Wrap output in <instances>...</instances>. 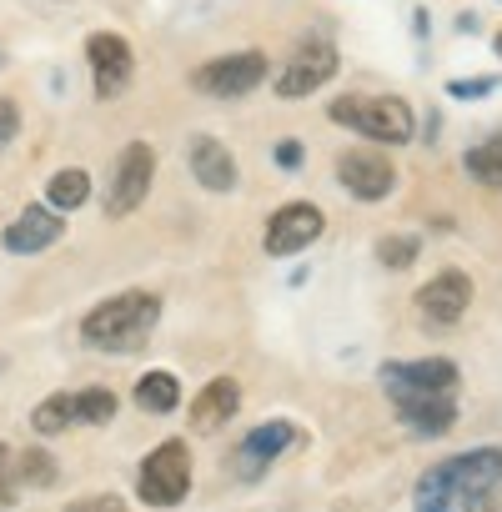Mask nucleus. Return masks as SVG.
<instances>
[{
    "mask_svg": "<svg viewBox=\"0 0 502 512\" xmlns=\"http://www.w3.org/2000/svg\"><path fill=\"white\" fill-rule=\"evenodd\" d=\"M457 31H462V36H472V31H477V16H472V11H462V16H457Z\"/></svg>",
    "mask_w": 502,
    "mask_h": 512,
    "instance_id": "7c9ffc66",
    "label": "nucleus"
},
{
    "mask_svg": "<svg viewBox=\"0 0 502 512\" xmlns=\"http://www.w3.org/2000/svg\"><path fill=\"white\" fill-rule=\"evenodd\" d=\"M457 382H462V372H457V362H447V357L382 362V387H387V397H402V392H412V397H452Z\"/></svg>",
    "mask_w": 502,
    "mask_h": 512,
    "instance_id": "0eeeda50",
    "label": "nucleus"
},
{
    "mask_svg": "<svg viewBox=\"0 0 502 512\" xmlns=\"http://www.w3.org/2000/svg\"><path fill=\"white\" fill-rule=\"evenodd\" d=\"M267 71H272L267 51H231V56H216V61L196 66L191 71V91L211 96V101H236L246 91H257L267 81Z\"/></svg>",
    "mask_w": 502,
    "mask_h": 512,
    "instance_id": "39448f33",
    "label": "nucleus"
},
{
    "mask_svg": "<svg viewBox=\"0 0 502 512\" xmlns=\"http://www.w3.org/2000/svg\"><path fill=\"white\" fill-rule=\"evenodd\" d=\"M11 477H16L21 487H51V482H56V462H51V452L26 447V452L11 457Z\"/></svg>",
    "mask_w": 502,
    "mask_h": 512,
    "instance_id": "412c9836",
    "label": "nucleus"
},
{
    "mask_svg": "<svg viewBox=\"0 0 502 512\" xmlns=\"http://www.w3.org/2000/svg\"><path fill=\"white\" fill-rule=\"evenodd\" d=\"M136 492L151 507H176L191 492V447L181 437H166L161 447H151V457L136 472Z\"/></svg>",
    "mask_w": 502,
    "mask_h": 512,
    "instance_id": "20e7f679",
    "label": "nucleus"
},
{
    "mask_svg": "<svg viewBox=\"0 0 502 512\" xmlns=\"http://www.w3.org/2000/svg\"><path fill=\"white\" fill-rule=\"evenodd\" d=\"M136 402L146 407V412H171L176 402H181V377H171V372H146L141 382H136Z\"/></svg>",
    "mask_w": 502,
    "mask_h": 512,
    "instance_id": "6ab92c4d",
    "label": "nucleus"
},
{
    "mask_svg": "<svg viewBox=\"0 0 502 512\" xmlns=\"http://www.w3.org/2000/svg\"><path fill=\"white\" fill-rule=\"evenodd\" d=\"M61 231H66V216H61V211H51V206H26V211L6 226V251L36 256V251H46L51 241H61Z\"/></svg>",
    "mask_w": 502,
    "mask_h": 512,
    "instance_id": "4468645a",
    "label": "nucleus"
},
{
    "mask_svg": "<svg viewBox=\"0 0 502 512\" xmlns=\"http://www.w3.org/2000/svg\"><path fill=\"white\" fill-rule=\"evenodd\" d=\"M11 502H16V477H11V452L0 442V507H11Z\"/></svg>",
    "mask_w": 502,
    "mask_h": 512,
    "instance_id": "c85d7f7f",
    "label": "nucleus"
},
{
    "mask_svg": "<svg viewBox=\"0 0 502 512\" xmlns=\"http://www.w3.org/2000/svg\"><path fill=\"white\" fill-rule=\"evenodd\" d=\"M186 161H191V176L206 186V191H236V156L216 141V136H191V146H186Z\"/></svg>",
    "mask_w": 502,
    "mask_h": 512,
    "instance_id": "2eb2a0df",
    "label": "nucleus"
},
{
    "mask_svg": "<svg viewBox=\"0 0 502 512\" xmlns=\"http://www.w3.org/2000/svg\"><path fill=\"white\" fill-rule=\"evenodd\" d=\"M16 131H21V106L11 96H0V146H6Z\"/></svg>",
    "mask_w": 502,
    "mask_h": 512,
    "instance_id": "cd10ccee",
    "label": "nucleus"
},
{
    "mask_svg": "<svg viewBox=\"0 0 502 512\" xmlns=\"http://www.w3.org/2000/svg\"><path fill=\"white\" fill-rule=\"evenodd\" d=\"M156 181V146L151 141H126L111 161V181H106V216H131Z\"/></svg>",
    "mask_w": 502,
    "mask_h": 512,
    "instance_id": "423d86ee",
    "label": "nucleus"
},
{
    "mask_svg": "<svg viewBox=\"0 0 502 512\" xmlns=\"http://www.w3.org/2000/svg\"><path fill=\"white\" fill-rule=\"evenodd\" d=\"M272 161H277L282 171H302V161H307V151H302V141H277V151H272Z\"/></svg>",
    "mask_w": 502,
    "mask_h": 512,
    "instance_id": "bb28decb",
    "label": "nucleus"
},
{
    "mask_svg": "<svg viewBox=\"0 0 502 512\" xmlns=\"http://www.w3.org/2000/svg\"><path fill=\"white\" fill-rule=\"evenodd\" d=\"M86 201H91V176L81 166H66V171L51 176V186H46V206L51 211H76Z\"/></svg>",
    "mask_w": 502,
    "mask_h": 512,
    "instance_id": "a211bd4d",
    "label": "nucleus"
},
{
    "mask_svg": "<svg viewBox=\"0 0 502 512\" xmlns=\"http://www.w3.org/2000/svg\"><path fill=\"white\" fill-rule=\"evenodd\" d=\"M71 397H76V422L106 427L116 417V392L111 387H86V392H71Z\"/></svg>",
    "mask_w": 502,
    "mask_h": 512,
    "instance_id": "4be33fe9",
    "label": "nucleus"
},
{
    "mask_svg": "<svg viewBox=\"0 0 502 512\" xmlns=\"http://www.w3.org/2000/svg\"><path fill=\"white\" fill-rule=\"evenodd\" d=\"M492 91H497V76H457V81H447V96L452 101H482Z\"/></svg>",
    "mask_w": 502,
    "mask_h": 512,
    "instance_id": "393cba45",
    "label": "nucleus"
},
{
    "mask_svg": "<svg viewBox=\"0 0 502 512\" xmlns=\"http://www.w3.org/2000/svg\"><path fill=\"white\" fill-rule=\"evenodd\" d=\"M86 61H91V86L101 101H121L131 76H136V56H131V41L116 36V31H96L86 41Z\"/></svg>",
    "mask_w": 502,
    "mask_h": 512,
    "instance_id": "6e6552de",
    "label": "nucleus"
},
{
    "mask_svg": "<svg viewBox=\"0 0 502 512\" xmlns=\"http://www.w3.org/2000/svg\"><path fill=\"white\" fill-rule=\"evenodd\" d=\"M156 322H161V297L156 292H121V297H106L101 307L86 312L81 337H86V347L121 357V352L146 347Z\"/></svg>",
    "mask_w": 502,
    "mask_h": 512,
    "instance_id": "f03ea898",
    "label": "nucleus"
},
{
    "mask_svg": "<svg viewBox=\"0 0 502 512\" xmlns=\"http://www.w3.org/2000/svg\"><path fill=\"white\" fill-rule=\"evenodd\" d=\"M31 427H36L41 437H56V432L76 427V397H71V392H56V397H46V402L31 412Z\"/></svg>",
    "mask_w": 502,
    "mask_h": 512,
    "instance_id": "aec40b11",
    "label": "nucleus"
},
{
    "mask_svg": "<svg viewBox=\"0 0 502 512\" xmlns=\"http://www.w3.org/2000/svg\"><path fill=\"white\" fill-rule=\"evenodd\" d=\"M236 407H241V387H236V377H211L201 392H196V402H191V432H221L231 417H236Z\"/></svg>",
    "mask_w": 502,
    "mask_h": 512,
    "instance_id": "dca6fc26",
    "label": "nucleus"
},
{
    "mask_svg": "<svg viewBox=\"0 0 502 512\" xmlns=\"http://www.w3.org/2000/svg\"><path fill=\"white\" fill-rule=\"evenodd\" d=\"M417 307H422V317H427V322H437V327L462 322V312L472 307V277H467V272H457V267L437 272L432 282H422Z\"/></svg>",
    "mask_w": 502,
    "mask_h": 512,
    "instance_id": "ddd939ff",
    "label": "nucleus"
},
{
    "mask_svg": "<svg viewBox=\"0 0 502 512\" xmlns=\"http://www.w3.org/2000/svg\"><path fill=\"white\" fill-rule=\"evenodd\" d=\"M337 181L357 201H387L397 191V166L382 156V146H352L337 156Z\"/></svg>",
    "mask_w": 502,
    "mask_h": 512,
    "instance_id": "9d476101",
    "label": "nucleus"
},
{
    "mask_svg": "<svg viewBox=\"0 0 502 512\" xmlns=\"http://www.w3.org/2000/svg\"><path fill=\"white\" fill-rule=\"evenodd\" d=\"M327 116L357 136H367L372 146H407L417 136V116L402 96H337L327 106Z\"/></svg>",
    "mask_w": 502,
    "mask_h": 512,
    "instance_id": "7ed1b4c3",
    "label": "nucleus"
},
{
    "mask_svg": "<svg viewBox=\"0 0 502 512\" xmlns=\"http://www.w3.org/2000/svg\"><path fill=\"white\" fill-rule=\"evenodd\" d=\"M417 512H497L502 507V447H472L422 472L412 492Z\"/></svg>",
    "mask_w": 502,
    "mask_h": 512,
    "instance_id": "f257e3e1",
    "label": "nucleus"
},
{
    "mask_svg": "<svg viewBox=\"0 0 502 512\" xmlns=\"http://www.w3.org/2000/svg\"><path fill=\"white\" fill-rule=\"evenodd\" d=\"M297 442V427L292 422H262V427H251L236 447V477L241 482H257L287 447Z\"/></svg>",
    "mask_w": 502,
    "mask_h": 512,
    "instance_id": "f8f14e48",
    "label": "nucleus"
},
{
    "mask_svg": "<svg viewBox=\"0 0 502 512\" xmlns=\"http://www.w3.org/2000/svg\"><path fill=\"white\" fill-rule=\"evenodd\" d=\"M337 76V46L332 41H302L297 46V56L282 66V76H277V101H302V96H312V91H322L327 81Z\"/></svg>",
    "mask_w": 502,
    "mask_h": 512,
    "instance_id": "1a4fd4ad",
    "label": "nucleus"
},
{
    "mask_svg": "<svg viewBox=\"0 0 502 512\" xmlns=\"http://www.w3.org/2000/svg\"><path fill=\"white\" fill-rule=\"evenodd\" d=\"M412 31L427 41V31H432V21H427V11H412Z\"/></svg>",
    "mask_w": 502,
    "mask_h": 512,
    "instance_id": "c756f323",
    "label": "nucleus"
},
{
    "mask_svg": "<svg viewBox=\"0 0 502 512\" xmlns=\"http://www.w3.org/2000/svg\"><path fill=\"white\" fill-rule=\"evenodd\" d=\"M322 226H327V216H322L317 201H287L267 216V251L272 256H297L322 236Z\"/></svg>",
    "mask_w": 502,
    "mask_h": 512,
    "instance_id": "9b49d317",
    "label": "nucleus"
},
{
    "mask_svg": "<svg viewBox=\"0 0 502 512\" xmlns=\"http://www.w3.org/2000/svg\"><path fill=\"white\" fill-rule=\"evenodd\" d=\"M492 46H497V56H502V31H497V36H492Z\"/></svg>",
    "mask_w": 502,
    "mask_h": 512,
    "instance_id": "2f4dec72",
    "label": "nucleus"
},
{
    "mask_svg": "<svg viewBox=\"0 0 502 512\" xmlns=\"http://www.w3.org/2000/svg\"><path fill=\"white\" fill-rule=\"evenodd\" d=\"M66 512H126V502L116 492H91V497H76Z\"/></svg>",
    "mask_w": 502,
    "mask_h": 512,
    "instance_id": "a878e982",
    "label": "nucleus"
},
{
    "mask_svg": "<svg viewBox=\"0 0 502 512\" xmlns=\"http://www.w3.org/2000/svg\"><path fill=\"white\" fill-rule=\"evenodd\" d=\"M392 402H397L402 427L417 432V437H442V432H452V422H457V397H412V392H402V397H392Z\"/></svg>",
    "mask_w": 502,
    "mask_h": 512,
    "instance_id": "f3484780",
    "label": "nucleus"
},
{
    "mask_svg": "<svg viewBox=\"0 0 502 512\" xmlns=\"http://www.w3.org/2000/svg\"><path fill=\"white\" fill-rule=\"evenodd\" d=\"M377 256H382V267H392V272H402V267H412L417 256H422V236H412V231H397V236H382L377 241Z\"/></svg>",
    "mask_w": 502,
    "mask_h": 512,
    "instance_id": "b1692460",
    "label": "nucleus"
},
{
    "mask_svg": "<svg viewBox=\"0 0 502 512\" xmlns=\"http://www.w3.org/2000/svg\"><path fill=\"white\" fill-rule=\"evenodd\" d=\"M467 171H472L477 181H487V186H502V131L467 151Z\"/></svg>",
    "mask_w": 502,
    "mask_h": 512,
    "instance_id": "5701e85b",
    "label": "nucleus"
},
{
    "mask_svg": "<svg viewBox=\"0 0 502 512\" xmlns=\"http://www.w3.org/2000/svg\"><path fill=\"white\" fill-rule=\"evenodd\" d=\"M0 66H6V56H0Z\"/></svg>",
    "mask_w": 502,
    "mask_h": 512,
    "instance_id": "473e14b6",
    "label": "nucleus"
}]
</instances>
